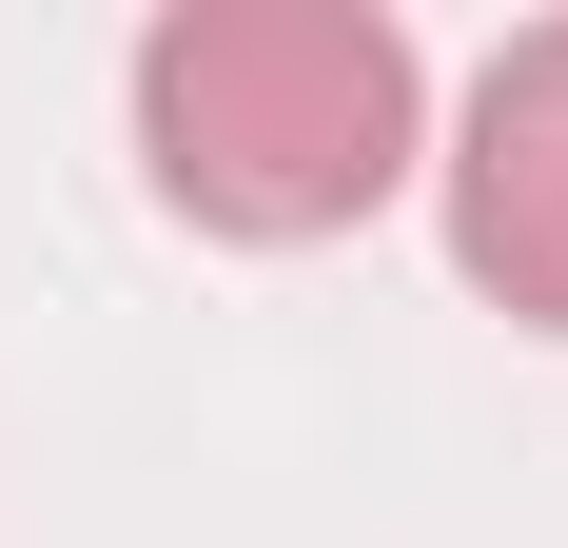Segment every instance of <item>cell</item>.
Wrapping results in <instances>:
<instances>
[{
    "label": "cell",
    "mask_w": 568,
    "mask_h": 548,
    "mask_svg": "<svg viewBox=\"0 0 568 548\" xmlns=\"http://www.w3.org/2000/svg\"><path fill=\"white\" fill-rule=\"evenodd\" d=\"M452 255L490 314L568 333V20H529L452 118Z\"/></svg>",
    "instance_id": "cell-2"
},
{
    "label": "cell",
    "mask_w": 568,
    "mask_h": 548,
    "mask_svg": "<svg viewBox=\"0 0 568 548\" xmlns=\"http://www.w3.org/2000/svg\"><path fill=\"white\" fill-rule=\"evenodd\" d=\"M432 138V79L373 0H176L138 40V158L196 235H353Z\"/></svg>",
    "instance_id": "cell-1"
}]
</instances>
